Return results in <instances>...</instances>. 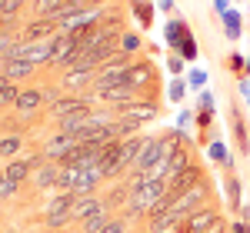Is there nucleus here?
<instances>
[{
    "mask_svg": "<svg viewBox=\"0 0 250 233\" xmlns=\"http://www.w3.org/2000/svg\"><path fill=\"white\" fill-rule=\"evenodd\" d=\"M220 220V214L213 210V207H200V210H193L190 216H184V223L177 227L180 233H207Z\"/></svg>",
    "mask_w": 250,
    "mask_h": 233,
    "instance_id": "1",
    "label": "nucleus"
},
{
    "mask_svg": "<svg viewBox=\"0 0 250 233\" xmlns=\"http://www.w3.org/2000/svg\"><path fill=\"white\" fill-rule=\"evenodd\" d=\"M77 50H80L77 37H70V34H60V37L50 43V63H67V67H74V60H77Z\"/></svg>",
    "mask_w": 250,
    "mask_h": 233,
    "instance_id": "2",
    "label": "nucleus"
},
{
    "mask_svg": "<svg viewBox=\"0 0 250 233\" xmlns=\"http://www.w3.org/2000/svg\"><path fill=\"white\" fill-rule=\"evenodd\" d=\"M160 160H164V154H160V136H147L144 150H140L137 160H134V170H137V174H150Z\"/></svg>",
    "mask_w": 250,
    "mask_h": 233,
    "instance_id": "3",
    "label": "nucleus"
},
{
    "mask_svg": "<svg viewBox=\"0 0 250 233\" xmlns=\"http://www.w3.org/2000/svg\"><path fill=\"white\" fill-rule=\"evenodd\" d=\"M50 114L57 116V120H70V116H80V114H90V103L83 97H60L54 107H50Z\"/></svg>",
    "mask_w": 250,
    "mask_h": 233,
    "instance_id": "4",
    "label": "nucleus"
},
{
    "mask_svg": "<svg viewBox=\"0 0 250 233\" xmlns=\"http://www.w3.org/2000/svg\"><path fill=\"white\" fill-rule=\"evenodd\" d=\"M74 203H77V196H74V194H60L57 200L50 203V210H47V223H50V227L67 223L70 214H74Z\"/></svg>",
    "mask_w": 250,
    "mask_h": 233,
    "instance_id": "5",
    "label": "nucleus"
},
{
    "mask_svg": "<svg viewBox=\"0 0 250 233\" xmlns=\"http://www.w3.org/2000/svg\"><path fill=\"white\" fill-rule=\"evenodd\" d=\"M74 147H77V140H74L70 134H63V130H60L57 136H50V140H47V150H43V154H47V160L60 163V160H63V156L70 154Z\"/></svg>",
    "mask_w": 250,
    "mask_h": 233,
    "instance_id": "6",
    "label": "nucleus"
},
{
    "mask_svg": "<svg viewBox=\"0 0 250 233\" xmlns=\"http://www.w3.org/2000/svg\"><path fill=\"white\" fill-rule=\"evenodd\" d=\"M187 20H180V17H173L167 20V27H164V40H167V47H170L173 54H180V47H184V40H187Z\"/></svg>",
    "mask_w": 250,
    "mask_h": 233,
    "instance_id": "7",
    "label": "nucleus"
},
{
    "mask_svg": "<svg viewBox=\"0 0 250 233\" xmlns=\"http://www.w3.org/2000/svg\"><path fill=\"white\" fill-rule=\"evenodd\" d=\"M37 167H43V163H40V156H23V160H10L3 174H7V180H17V183H20V180L34 176Z\"/></svg>",
    "mask_w": 250,
    "mask_h": 233,
    "instance_id": "8",
    "label": "nucleus"
},
{
    "mask_svg": "<svg viewBox=\"0 0 250 233\" xmlns=\"http://www.w3.org/2000/svg\"><path fill=\"white\" fill-rule=\"evenodd\" d=\"M154 83V67L144 60V63H130L127 67V87L130 90H140V87H150Z\"/></svg>",
    "mask_w": 250,
    "mask_h": 233,
    "instance_id": "9",
    "label": "nucleus"
},
{
    "mask_svg": "<svg viewBox=\"0 0 250 233\" xmlns=\"http://www.w3.org/2000/svg\"><path fill=\"white\" fill-rule=\"evenodd\" d=\"M124 170V160H120V140L110 143V147H104V156H100V174L104 176H114Z\"/></svg>",
    "mask_w": 250,
    "mask_h": 233,
    "instance_id": "10",
    "label": "nucleus"
},
{
    "mask_svg": "<svg viewBox=\"0 0 250 233\" xmlns=\"http://www.w3.org/2000/svg\"><path fill=\"white\" fill-rule=\"evenodd\" d=\"M193 183H200V170L190 163L187 170H180L177 176H170V180H167V190H170V194H184V190H190Z\"/></svg>",
    "mask_w": 250,
    "mask_h": 233,
    "instance_id": "11",
    "label": "nucleus"
},
{
    "mask_svg": "<svg viewBox=\"0 0 250 233\" xmlns=\"http://www.w3.org/2000/svg\"><path fill=\"white\" fill-rule=\"evenodd\" d=\"M104 210V203L97 200V196H80L77 203H74V214H70V220H80V223H87L90 216H97Z\"/></svg>",
    "mask_w": 250,
    "mask_h": 233,
    "instance_id": "12",
    "label": "nucleus"
},
{
    "mask_svg": "<svg viewBox=\"0 0 250 233\" xmlns=\"http://www.w3.org/2000/svg\"><path fill=\"white\" fill-rule=\"evenodd\" d=\"M50 30H60V27L54 23V20H43V17H40V20H34V23H27V27H23V37H20V40L37 43V40H43Z\"/></svg>",
    "mask_w": 250,
    "mask_h": 233,
    "instance_id": "13",
    "label": "nucleus"
},
{
    "mask_svg": "<svg viewBox=\"0 0 250 233\" xmlns=\"http://www.w3.org/2000/svg\"><path fill=\"white\" fill-rule=\"evenodd\" d=\"M100 170H80L77 174V183H74V196H94V187H97V180H100Z\"/></svg>",
    "mask_w": 250,
    "mask_h": 233,
    "instance_id": "14",
    "label": "nucleus"
},
{
    "mask_svg": "<svg viewBox=\"0 0 250 233\" xmlns=\"http://www.w3.org/2000/svg\"><path fill=\"white\" fill-rule=\"evenodd\" d=\"M144 143H147V136H144V134L127 136V140L120 143V160H124V167H134V160H137V154L144 150Z\"/></svg>",
    "mask_w": 250,
    "mask_h": 233,
    "instance_id": "15",
    "label": "nucleus"
},
{
    "mask_svg": "<svg viewBox=\"0 0 250 233\" xmlns=\"http://www.w3.org/2000/svg\"><path fill=\"white\" fill-rule=\"evenodd\" d=\"M0 63H3V77H7V80L30 77L34 67H37V63H30V60H0Z\"/></svg>",
    "mask_w": 250,
    "mask_h": 233,
    "instance_id": "16",
    "label": "nucleus"
},
{
    "mask_svg": "<svg viewBox=\"0 0 250 233\" xmlns=\"http://www.w3.org/2000/svg\"><path fill=\"white\" fill-rule=\"evenodd\" d=\"M57 176H60V163H43L34 174V183L40 190H50V187H57Z\"/></svg>",
    "mask_w": 250,
    "mask_h": 233,
    "instance_id": "17",
    "label": "nucleus"
},
{
    "mask_svg": "<svg viewBox=\"0 0 250 233\" xmlns=\"http://www.w3.org/2000/svg\"><path fill=\"white\" fill-rule=\"evenodd\" d=\"M94 70H80V67H70V74L63 77V87L67 90H83L87 83H94Z\"/></svg>",
    "mask_w": 250,
    "mask_h": 233,
    "instance_id": "18",
    "label": "nucleus"
},
{
    "mask_svg": "<svg viewBox=\"0 0 250 233\" xmlns=\"http://www.w3.org/2000/svg\"><path fill=\"white\" fill-rule=\"evenodd\" d=\"M40 103H43V94H40V90H20V97H17L20 114H34Z\"/></svg>",
    "mask_w": 250,
    "mask_h": 233,
    "instance_id": "19",
    "label": "nucleus"
},
{
    "mask_svg": "<svg viewBox=\"0 0 250 233\" xmlns=\"http://www.w3.org/2000/svg\"><path fill=\"white\" fill-rule=\"evenodd\" d=\"M114 134H117V140H120V136H137V134H140V120L120 114V116H117V123H114Z\"/></svg>",
    "mask_w": 250,
    "mask_h": 233,
    "instance_id": "20",
    "label": "nucleus"
},
{
    "mask_svg": "<svg viewBox=\"0 0 250 233\" xmlns=\"http://www.w3.org/2000/svg\"><path fill=\"white\" fill-rule=\"evenodd\" d=\"M77 167H70V163H60V176H57V190L63 194H74V183H77Z\"/></svg>",
    "mask_w": 250,
    "mask_h": 233,
    "instance_id": "21",
    "label": "nucleus"
},
{
    "mask_svg": "<svg viewBox=\"0 0 250 233\" xmlns=\"http://www.w3.org/2000/svg\"><path fill=\"white\" fill-rule=\"evenodd\" d=\"M220 20H224V34H227L230 40H237V37H240V23H244V17H240L237 10H227V14H224Z\"/></svg>",
    "mask_w": 250,
    "mask_h": 233,
    "instance_id": "22",
    "label": "nucleus"
},
{
    "mask_svg": "<svg viewBox=\"0 0 250 233\" xmlns=\"http://www.w3.org/2000/svg\"><path fill=\"white\" fill-rule=\"evenodd\" d=\"M17 97H20L17 83H14V80H7V83L0 87V107H17Z\"/></svg>",
    "mask_w": 250,
    "mask_h": 233,
    "instance_id": "23",
    "label": "nucleus"
},
{
    "mask_svg": "<svg viewBox=\"0 0 250 233\" xmlns=\"http://www.w3.org/2000/svg\"><path fill=\"white\" fill-rule=\"evenodd\" d=\"M207 154H210L213 163H224V167H230V154H227V147H224L220 140H213L210 147H207Z\"/></svg>",
    "mask_w": 250,
    "mask_h": 233,
    "instance_id": "24",
    "label": "nucleus"
},
{
    "mask_svg": "<svg viewBox=\"0 0 250 233\" xmlns=\"http://www.w3.org/2000/svg\"><path fill=\"white\" fill-rule=\"evenodd\" d=\"M110 220H114V216L107 214V210H100V214H97V216H90V220L83 223V230H87V233H100V230H104V227H107V223H110Z\"/></svg>",
    "mask_w": 250,
    "mask_h": 233,
    "instance_id": "25",
    "label": "nucleus"
},
{
    "mask_svg": "<svg viewBox=\"0 0 250 233\" xmlns=\"http://www.w3.org/2000/svg\"><path fill=\"white\" fill-rule=\"evenodd\" d=\"M20 143H23V136H3L0 140V156H14L20 150Z\"/></svg>",
    "mask_w": 250,
    "mask_h": 233,
    "instance_id": "26",
    "label": "nucleus"
},
{
    "mask_svg": "<svg viewBox=\"0 0 250 233\" xmlns=\"http://www.w3.org/2000/svg\"><path fill=\"white\" fill-rule=\"evenodd\" d=\"M184 94H187V80L173 77V80H170V87H167V97L177 103V100H184Z\"/></svg>",
    "mask_w": 250,
    "mask_h": 233,
    "instance_id": "27",
    "label": "nucleus"
},
{
    "mask_svg": "<svg viewBox=\"0 0 250 233\" xmlns=\"http://www.w3.org/2000/svg\"><path fill=\"white\" fill-rule=\"evenodd\" d=\"M134 14L140 17V23L147 27V23H150V17H154V10H150V0H134Z\"/></svg>",
    "mask_w": 250,
    "mask_h": 233,
    "instance_id": "28",
    "label": "nucleus"
},
{
    "mask_svg": "<svg viewBox=\"0 0 250 233\" xmlns=\"http://www.w3.org/2000/svg\"><path fill=\"white\" fill-rule=\"evenodd\" d=\"M177 57L187 60V63H193V57H197V40H193V34H187V40H184V47H180Z\"/></svg>",
    "mask_w": 250,
    "mask_h": 233,
    "instance_id": "29",
    "label": "nucleus"
},
{
    "mask_svg": "<svg viewBox=\"0 0 250 233\" xmlns=\"http://www.w3.org/2000/svg\"><path fill=\"white\" fill-rule=\"evenodd\" d=\"M224 190H227L230 207H240V180H237V176H230V180H227V187H224Z\"/></svg>",
    "mask_w": 250,
    "mask_h": 233,
    "instance_id": "30",
    "label": "nucleus"
},
{
    "mask_svg": "<svg viewBox=\"0 0 250 233\" xmlns=\"http://www.w3.org/2000/svg\"><path fill=\"white\" fill-rule=\"evenodd\" d=\"M120 50H124V54L140 50V37H137V34H124V37H120Z\"/></svg>",
    "mask_w": 250,
    "mask_h": 233,
    "instance_id": "31",
    "label": "nucleus"
},
{
    "mask_svg": "<svg viewBox=\"0 0 250 233\" xmlns=\"http://www.w3.org/2000/svg\"><path fill=\"white\" fill-rule=\"evenodd\" d=\"M233 130H237V140H240V150L247 154V150H250V140H247V130H244V120H240V116L233 120Z\"/></svg>",
    "mask_w": 250,
    "mask_h": 233,
    "instance_id": "32",
    "label": "nucleus"
},
{
    "mask_svg": "<svg viewBox=\"0 0 250 233\" xmlns=\"http://www.w3.org/2000/svg\"><path fill=\"white\" fill-rule=\"evenodd\" d=\"M20 3H23V0H3V7H0V20H10L20 10Z\"/></svg>",
    "mask_w": 250,
    "mask_h": 233,
    "instance_id": "33",
    "label": "nucleus"
},
{
    "mask_svg": "<svg viewBox=\"0 0 250 233\" xmlns=\"http://www.w3.org/2000/svg\"><path fill=\"white\" fill-rule=\"evenodd\" d=\"M187 83H190L193 90H200V87L207 83V70H200V67H197V70H190V77H187Z\"/></svg>",
    "mask_w": 250,
    "mask_h": 233,
    "instance_id": "34",
    "label": "nucleus"
},
{
    "mask_svg": "<svg viewBox=\"0 0 250 233\" xmlns=\"http://www.w3.org/2000/svg\"><path fill=\"white\" fill-rule=\"evenodd\" d=\"M124 223H127V216H114V220H110L100 233H124Z\"/></svg>",
    "mask_w": 250,
    "mask_h": 233,
    "instance_id": "35",
    "label": "nucleus"
},
{
    "mask_svg": "<svg viewBox=\"0 0 250 233\" xmlns=\"http://www.w3.org/2000/svg\"><path fill=\"white\" fill-rule=\"evenodd\" d=\"M14 47V40H10V30H0V60L7 57V50Z\"/></svg>",
    "mask_w": 250,
    "mask_h": 233,
    "instance_id": "36",
    "label": "nucleus"
},
{
    "mask_svg": "<svg viewBox=\"0 0 250 233\" xmlns=\"http://www.w3.org/2000/svg\"><path fill=\"white\" fill-rule=\"evenodd\" d=\"M197 107H200V114H213V97H210V94H200Z\"/></svg>",
    "mask_w": 250,
    "mask_h": 233,
    "instance_id": "37",
    "label": "nucleus"
},
{
    "mask_svg": "<svg viewBox=\"0 0 250 233\" xmlns=\"http://www.w3.org/2000/svg\"><path fill=\"white\" fill-rule=\"evenodd\" d=\"M17 180H3V187H0V196H10V194H17Z\"/></svg>",
    "mask_w": 250,
    "mask_h": 233,
    "instance_id": "38",
    "label": "nucleus"
},
{
    "mask_svg": "<svg viewBox=\"0 0 250 233\" xmlns=\"http://www.w3.org/2000/svg\"><path fill=\"white\" fill-rule=\"evenodd\" d=\"M167 70H170L173 77H177V74L184 70V60H180V57H170V60H167Z\"/></svg>",
    "mask_w": 250,
    "mask_h": 233,
    "instance_id": "39",
    "label": "nucleus"
},
{
    "mask_svg": "<svg viewBox=\"0 0 250 233\" xmlns=\"http://www.w3.org/2000/svg\"><path fill=\"white\" fill-rule=\"evenodd\" d=\"M230 67L233 70H244V67H247V57H244V54H230Z\"/></svg>",
    "mask_w": 250,
    "mask_h": 233,
    "instance_id": "40",
    "label": "nucleus"
},
{
    "mask_svg": "<svg viewBox=\"0 0 250 233\" xmlns=\"http://www.w3.org/2000/svg\"><path fill=\"white\" fill-rule=\"evenodd\" d=\"M210 3H213V10H217V14L224 17V14H227V3H230V0H210Z\"/></svg>",
    "mask_w": 250,
    "mask_h": 233,
    "instance_id": "41",
    "label": "nucleus"
},
{
    "mask_svg": "<svg viewBox=\"0 0 250 233\" xmlns=\"http://www.w3.org/2000/svg\"><path fill=\"white\" fill-rule=\"evenodd\" d=\"M230 233H250V227H247V220H237L230 227Z\"/></svg>",
    "mask_w": 250,
    "mask_h": 233,
    "instance_id": "42",
    "label": "nucleus"
},
{
    "mask_svg": "<svg viewBox=\"0 0 250 233\" xmlns=\"http://www.w3.org/2000/svg\"><path fill=\"white\" fill-rule=\"evenodd\" d=\"M177 123H180V130L190 123V110H180V116H177Z\"/></svg>",
    "mask_w": 250,
    "mask_h": 233,
    "instance_id": "43",
    "label": "nucleus"
},
{
    "mask_svg": "<svg viewBox=\"0 0 250 233\" xmlns=\"http://www.w3.org/2000/svg\"><path fill=\"white\" fill-rule=\"evenodd\" d=\"M207 233H227V227H224V220H217V223H213V227H210Z\"/></svg>",
    "mask_w": 250,
    "mask_h": 233,
    "instance_id": "44",
    "label": "nucleus"
},
{
    "mask_svg": "<svg viewBox=\"0 0 250 233\" xmlns=\"http://www.w3.org/2000/svg\"><path fill=\"white\" fill-rule=\"evenodd\" d=\"M3 180H7V174H3V170H0V187H3Z\"/></svg>",
    "mask_w": 250,
    "mask_h": 233,
    "instance_id": "45",
    "label": "nucleus"
},
{
    "mask_svg": "<svg viewBox=\"0 0 250 233\" xmlns=\"http://www.w3.org/2000/svg\"><path fill=\"white\" fill-rule=\"evenodd\" d=\"M247 80H250V57H247Z\"/></svg>",
    "mask_w": 250,
    "mask_h": 233,
    "instance_id": "46",
    "label": "nucleus"
},
{
    "mask_svg": "<svg viewBox=\"0 0 250 233\" xmlns=\"http://www.w3.org/2000/svg\"><path fill=\"white\" fill-rule=\"evenodd\" d=\"M30 3H37V7H40V3H43V0H30Z\"/></svg>",
    "mask_w": 250,
    "mask_h": 233,
    "instance_id": "47",
    "label": "nucleus"
}]
</instances>
